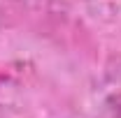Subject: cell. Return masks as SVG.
I'll return each mask as SVG.
<instances>
[{"label": "cell", "mask_w": 121, "mask_h": 118, "mask_svg": "<svg viewBox=\"0 0 121 118\" xmlns=\"http://www.w3.org/2000/svg\"><path fill=\"white\" fill-rule=\"evenodd\" d=\"M117 104H119V106H117V111H119V116H121V97L117 100Z\"/></svg>", "instance_id": "1"}]
</instances>
